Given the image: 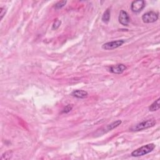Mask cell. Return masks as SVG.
<instances>
[{
    "label": "cell",
    "instance_id": "1",
    "mask_svg": "<svg viewBox=\"0 0 160 160\" xmlns=\"http://www.w3.org/2000/svg\"><path fill=\"white\" fill-rule=\"evenodd\" d=\"M155 147H156V146L153 143L148 144L133 151L131 155L133 157H140L144 156V155H146L153 152Z\"/></svg>",
    "mask_w": 160,
    "mask_h": 160
},
{
    "label": "cell",
    "instance_id": "2",
    "mask_svg": "<svg viewBox=\"0 0 160 160\" xmlns=\"http://www.w3.org/2000/svg\"><path fill=\"white\" fill-rule=\"evenodd\" d=\"M156 124V120L154 119H148L146 121H144L143 122H141L138 124H136L135 126H133L130 128V130L131 131H139L143 130H146L149 128H152Z\"/></svg>",
    "mask_w": 160,
    "mask_h": 160
},
{
    "label": "cell",
    "instance_id": "3",
    "mask_svg": "<svg viewBox=\"0 0 160 160\" xmlns=\"http://www.w3.org/2000/svg\"><path fill=\"white\" fill-rule=\"evenodd\" d=\"M158 13L151 11L145 13L142 16L141 19L145 23H152L158 20Z\"/></svg>",
    "mask_w": 160,
    "mask_h": 160
},
{
    "label": "cell",
    "instance_id": "4",
    "mask_svg": "<svg viewBox=\"0 0 160 160\" xmlns=\"http://www.w3.org/2000/svg\"><path fill=\"white\" fill-rule=\"evenodd\" d=\"M124 40L123 39H120L117 40V41H113L111 42H108L103 44L102 45V48L105 50H114V49H116L124 43Z\"/></svg>",
    "mask_w": 160,
    "mask_h": 160
},
{
    "label": "cell",
    "instance_id": "5",
    "mask_svg": "<svg viewBox=\"0 0 160 160\" xmlns=\"http://www.w3.org/2000/svg\"><path fill=\"white\" fill-rule=\"evenodd\" d=\"M146 6L145 1L143 0H138L133 1L131 5V10L133 13H140L143 10Z\"/></svg>",
    "mask_w": 160,
    "mask_h": 160
},
{
    "label": "cell",
    "instance_id": "6",
    "mask_svg": "<svg viewBox=\"0 0 160 160\" xmlns=\"http://www.w3.org/2000/svg\"><path fill=\"white\" fill-rule=\"evenodd\" d=\"M118 20L120 24H121L123 26H128L129 23L130 21V18L129 16L128 13L124 10H121L119 13Z\"/></svg>",
    "mask_w": 160,
    "mask_h": 160
},
{
    "label": "cell",
    "instance_id": "7",
    "mask_svg": "<svg viewBox=\"0 0 160 160\" xmlns=\"http://www.w3.org/2000/svg\"><path fill=\"white\" fill-rule=\"evenodd\" d=\"M126 69L127 67L124 65L118 64L116 65L111 66V68H109V71L110 72H112V73L120 74H122Z\"/></svg>",
    "mask_w": 160,
    "mask_h": 160
},
{
    "label": "cell",
    "instance_id": "8",
    "mask_svg": "<svg viewBox=\"0 0 160 160\" xmlns=\"http://www.w3.org/2000/svg\"><path fill=\"white\" fill-rule=\"evenodd\" d=\"M72 95L79 99H84L88 97V93L84 90H74L72 93Z\"/></svg>",
    "mask_w": 160,
    "mask_h": 160
},
{
    "label": "cell",
    "instance_id": "9",
    "mask_svg": "<svg viewBox=\"0 0 160 160\" xmlns=\"http://www.w3.org/2000/svg\"><path fill=\"white\" fill-rule=\"evenodd\" d=\"M110 17H111V11L109 9H107L103 15V16H102V21H103L104 23H108L109 21L110 20Z\"/></svg>",
    "mask_w": 160,
    "mask_h": 160
},
{
    "label": "cell",
    "instance_id": "10",
    "mask_svg": "<svg viewBox=\"0 0 160 160\" xmlns=\"http://www.w3.org/2000/svg\"><path fill=\"white\" fill-rule=\"evenodd\" d=\"M160 99L158 98L157 100L155 101L152 104V105H150L149 107V109L151 112H155V111H157L160 108Z\"/></svg>",
    "mask_w": 160,
    "mask_h": 160
},
{
    "label": "cell",
    "instance_id": "11",
    "mask_svg": "<svg viewBox=\"0 0 160 160\" xmlns=\"http://www.w3.org/2000/svg\"><path fill=\"white\" fill-rule=\"evenodd\" d=\"M121 123L122 121H121V120H117V121H114L112 123L108 124V125L106 126V130H107V131L112 130H113V129L118 127L119 125H120V124H121Z\"/></svg>",
    "mask_w": 160,
    "mask_h": 160
},
{
    "label": "cell",
    "instance_id": "12",
    "mask_svg": "<svg viewBox=\"0 0 160 160\" xmlns=\"http://www.w3.org/2000/svg\"><path fill=\"white\" fill-rule=\"evenodd\" d=\"M66 3H67L66 1H61L58 2L55 4V8L56 10H60V9H61L62 8H63L66 5Z\"/></svg>",
    "mask_w": 160,
    "mask_h": 160
},
{
    "label": "cell",
    "instance_id": "13",
    "mask_svg": "<svg viewBox=\"0 0 160 160\" xmlns=\"http://www.w3.org/2000/svg\"><path fill=\"white\" fill-rule=\"evenodd\" d=\"M12 157V152H8L4 153L1 158V159H10Z\"/></svg>",
    "mask_w": 160,
    "mask_h": 160
},
{
    "label": "cell",
    "instance_id": "14",
    "mask_svg": "<svg viewBox=\"0 0 160 160\" xmlns=\"http://www.w3.org/2000/svg\"><path fill=\"white\" fill-rule=\"evenodd\" d=\"M61 23V21L60 20H59L56 19L54 23H53V29H55V30L57 29L60 26Z\"/></svg>",
    "mask_w": 160,
    "mask_h": 160
},
{
    "label": "cell",
    "instance_id": "15",
    "mask_svg": "<svg viewBox=\"0 0 160 160\" xmlns=\"http://www.w3.org/2000/svg\"><path fill=\"white\" fill-rule=\"evenodd\" d=\"M73 105H68L67 106H65V108L63 109V110L62 111V113H69L71 110L73 109Z\"/></svg>",
    "mask_w": 160,
    "mask_h": 160
},
{
    "label": "cell",
    "instance_id": "16",
    "mask_svg": "<svg viewBox=\"0 0 160 160\" xmlns=\"http://www.w3.org/2000/svg\"><path fill=\"white\" fill-rule=\"evenodd\" d=\"M6 12V11L4 8H0V13H0V15H1V20H2L3 16L5 15Z\"/></svg>",
    "mask_w": 160,
    "mask_h": 160
}]
</instances>
